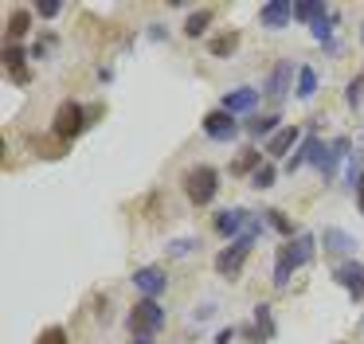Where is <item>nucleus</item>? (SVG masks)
<instances>
[{"instance_id":"obj_1","label":"nucleus","mask_w":364,"mask_h":344,"mask_svg":"<svg viewBox=\"0 0 364 344\" xmlns=\"http://www.w3.org/2000/svg\"><path fill=\"white\" fill-rule=\"evenodd\" d=\"M314 258V235H298V239H286L282 247H278V258H274V286L282 289L286 281H290L294 270H301V266Z\"/></svg>"},{"instance_id":"obj_2","label":"nucleus","mask_w":364,"mask_h":344,"mask_svg":"<svg viewBox=\"0 0 364 344\" xmlns=\"http://www.w3.org/2000/svg\"><path fill=\"white\" fill-rule=\"evenodd\" d=\"M259 231H262V223H251L235 242H231L228 250H220V254H215V270H220L223 278H235V274L243 270V262H247V254H251V247H255V239H259Z\"/></svg>"},{"instance_id":"obj_3","label":"nucleus","mask_w":364,"mask_h":344,"mask_svg":"<svg viewBox=\"0 0 364 344\" xmlns=\"http://www.w3.org/2000/svg\"><path fill=\"white\" fill-rule=\"evenodd\" d=\"M184 192H188V200L196 203V208L212 203L215 192H220V172H215L212 164H196V168H188L184 172Z\"/></svg>"},{"instance_id":"obj_4","label":"nucleus","mask_w":364,"mask_h":344,"mask_svg":"<svg viewBox=\"0 0 364 344\" xmlns=\"http://www.w3.org/2000/svg\"><path fill=\"white\" fill-rule=\"evenodd\" d=\"M126 325H129V333H134L137 340H141V336H153L161 325H165V309H161L153 297H145V301H137L134 309H129V321H126Z\"/></svg>"},{"instance_id":"obj_5","label":"nucleus","mask_w":364,"mask_h":344,"mask_svg":"<svg viewBox=\"0 0 364 344\" xmlns=\"http://www.w3.org/2000/svg\"><path fill=\"white\" fill-rule=\"evenodd\" d=\"M82 129H87V109H82L79 102H63V106L55 109V122H51V133H55L59 141H75Z\"/></svg>"},{"instance_id":"obj_6","label":"nucleus","mask_w":364,"mask_h":344,"mask_svg":"<svg viewBox=\"0 0 364 344\" xmlns=\"http://www.w3.org/2000/svg\"><path fill=\"white\" fill-rule=\"evenodd\" d=\"M204 133L212 141H231L239 133V122H235V114H228V109H212V114L204 117Z\"/></svg>"},{"instance_id":"obj_7","label":"nucleus","mask_w":364,"mask_h":344,"mask_svg":"<svg viewBox=\"0 0 364 344\" xmlns=\"http://www.w3.org/2000/svg\"><path fill=\"white\" fill-rule=\"evenodd\" d=\"M345 153H348V137H337L333 145H317V153H314L317 172H321V176H333V172H337V161Z\"/></svg>"},{"instance_id":"obj_8","label":"nucleus","mask_w":364,"mask_h":344,"mask_svg":"<svg viewBox=\"0 0 364 344\" xmlns=\"http://www.w3.org/2000/svg\"><path fill=\"white\" fill-rule=\"evenodd\" d=\"M134 286L141 289L145 297H153V301H157V294H165L168 278H165V270H161V266H141V270H134Z\"/></svg>"},{"instance_id":"obj_9","label":"nucleus","mask_w":364,"mask_h":344,"mask_svg":"<svg viewBox=\"0 0 364 344\" xmlns=\"http://www.w3.org/2000/svg\"><path fill=\"white\" fill-rule=\"evenodd\" d=\"M333 278H337L353 297H364V266L360 262H341L337 270H333Z\"/></svg>"},{"instance_id":"obj_10","label":"nucleus","mask_w":364,"mask_h":344,"mask_svg":"<svg viewBox=\"0 0 364 344\" xmlns=\"http://www.w3.org/2000/svg\"><path fill=\"white\" fill-rule=\"evenodd\" d=\"M294 16V4H286V0H270V4L259 8V23L262 28H286Z\"/></svg>"},{"instance_id":"obj_11","label":"nucleus","mask_w":364,"mask_h":344,"mask_svg":"<svg viewBox=\"0 0 364 344\" xmlns=\"http://www.w3.org/2000/svg\"><path fill=\"white\" fill-rule=\"evenodd\" d=\"M255 102H259V90H255V86H239V90L223 94L220 109H228V114H247V109H255Z\"/></svg>"},{"instance_id":"obj_12","label":"nucleus","mask_w":364,"mask_h":344,"mask_svg":"<svg viewBox=\"0 0 364 344\" xmlns=\"http://www.w3.org/2000/svg\"><path fill=\"white\" fill-rule=\"evenodd\" d=\"M321 247L333 250V254H353L356 239L348 231H341V227H325V231H321Z\"/></svg>"},{"instance_id":"obj_13","label":"nucleus","mask_w":364,"mask_h":344,"mask_svg":"<svg viewBox=\"0 0 364 344\" xmlns=\"http://www.w3.org/2000/svg\"><path fill=\"white\" fill-rule=\"evenodd\" d=\"M294 145H298V125H282V129L267 141V156H286Z\"/></svg>"},{"instance_id":"obj_14","label":"nucleus","mask_w":364,"mask_h":344,"mask_svg":"<svg viewBox=\"0 0 364 344\" xmlns=\"http://www.w3.org/2000/svg\"><path fill=\"white\" fill-rule=\"evenodd\" d=\"M24 59H28V55H24V51H20V47H16V43H4V70H9V75H12V78H16V82H20V86H24V82H28V67H24Z\"/></svg>"},{"instance_id":"obj_15","label":"nucleus","mask_w":364,"mask_h":344,"mask_svg":"<svg viewBox=\"0 0 364 344\" xmlns=\"http://www.w3.org/2000/svg\"><path fill=\"white\" fill-rule=\"evenodd\" d=\"M247 223V211L243 208H231V211H220L215 215V231L220 235H239V227Z\"/></svg>"},{"instance_id":"obj_16","label":"nucleus","mask_w":364,"mask_h":344,"mask_svg":"<svg viewBox=\"0 0 364 344\" xmlns=\"http://www.w3.org/2000/svg\"><path fill=\"white\" fill-rule=\"evenodd\" d=\"M255 340H274V317H270V305H255Z\"/></svg>"},{"instance_id":"obj_17","label":"nucleus","mask_w":364,"mask_h":344,"mask_svg":"<svg viewBox=\"0 0 364 344\" xmlns=\"http://www.w3.org/2000/svg\"><path fill=\"white\" fill-rule=\"evenodd\" d=\"M286 86H290V63L282 59L274 70H270V78H267V94H270V98H282Z\"/></svg>"},{"instance_id":"obj_18","label":"nucleus","mask_w":364,"mask_h":344,"mask_svg":"<svg viewBox=\"0 0 364 344\" xmlns=\"http://www.w3.org/2000/svg\"><path fill=\"white\" fill-rule=\"evenodd\" d=\"M282 129V125H278V117L274 114H259V117H251V122H247V133H251V137H274V133Z\"/></svg>"},{"instance_id":"obj_19","label":"nucleus","mask_w":364,"mask_h":344,"mask_svg":"<svg viewBox=\"0 0 364 344\" xmlns=\"http://www.w3.org/2000/svg\"><path fill=\"white\" fill-rule=\"evenodd\" d=\"M262 164H267V161H262V153H259V149H243V153L235 156V164H231V172H235V176L251 172V176H255V172H259Z\"/></svg>"},{"instance_id":"obj_20","label":"nucleus","mask_w":364,"mask_h":344,"mask_svg":"<svg viewBox=\"0 0 364 344\" xmlns=\"http://www.w3.org/2000/svg\"><path fill=\"white\" fill-rule=\"evenodd\" d=\"M239 47V31H223V36H215L212 43H208V51L215 55V59H223V55H231Z\"/></svg>"},{"instance_id":"obj_21","label":"nucleus","mask_w":364,"mask_h":344,"mask_svg":"<svg viewBox=\"0 0 364 344\" xmlns=\"http://www.w3.org/2000/svg\"><path fill=\"white\" fill-rule=\"evenodd\" d=\"M317 145H321V141H317V137H306V141H301V149H298V153H294L290 161H286V168L294 172V168H301V164H306V161H314Z\"/></svg>"},{"instance_id":"obj_22","label":"nucleus","mask_w":364,"mask_h":344,"mask_svg":"<svg viewBox=\"0 0 364 344\" xmlns=\"http://www.w3.org/2000/svg\"><path fill=\"white\" fill-rule=\"evenodd\" d=\"M28 28H32V16H28L24 8H16V12L9 16V39L16 43L20 36H28Z\"/></svg>"},{"instance_id":"obj_23","label":"nucleus","mask_w":364,"mask_h":344,"mask_svg":"<svg viewBox=\"0 0 364 344\" xmlns=\"http://www.w3.org/2000/svg\"><path fill=\"white\" fill-rule=\"evenodd\" d=\"M314 94H317V70L298 67V98H314Z\"/></svg>"},{"instance_id":"obj_24","label":"nucleus","mask_w":364,"mask_h":344,"mask_svg":"<svg viewBox=\"0 0 364 344\" xmlns=\"http://www.w3.org/2000/svg\"><path fill=\"white\" fill-rule=\"evenodd\" d=\"M208 23H212V8H200V12H192V16H188L184 31H188V36L196 39V36H204V31H208Z\"/></svg>"},{"instance_id":"obj_25","label":"nucleus","mask_w":364,"mask_h":344,"mask_svg":"<svg viewBox=\"0 0 364 344\" xmlns=\"http://www.w3.org/2000/svg\"><path fill=\"white\" fill-rule=\"evenodd\" d=\"M325 12H329V8H325V4H314V0H309V4H294V16H298V20H321V16Z\"/></svg>"},{"instance_id":"obj_26","label":"nucleus","mask_w":364,"mask_h":344,"mask_svg":"<svg viewBox=\"0 0 364 344\" xmlns=\"http://www.w3.org/2000/svg\"><path fill=\"white\" fill-rule=\"evenodd\" d=\"M251 184L255 188H270V184H274V164H262V168L251 176Z\"/></svg>"},{"instance_id":"obj_27","label":"nucleus","mask_w":364,"mask_h":344,"mask_svg":"<svg viewBox=\"0 0 364 344\" xmlns=\"http://www.w3.org/2000/svg\"><path fill=\"white\" fill-rule=\"evenodd\" d=\"M267 219H270V227H274V231H282L286 239H290V231H294V223L290 219L282 215V211H267Z\"/></svg>"},{"instance_id":"obj_28","label":"nucleus","mask_w":364,"mask_h":344,"mask_svg":"<svg viewBox=\"0 0 364 344\" xmlns=\"http://www.w3.org/2000/svg\"><path fill=\"white\" fill-rule=\"evenodd\" d=\"M40 344H71V340H67V333L55 325V328H48V333L40 336Z\"/></svg>"},{"instance_id":"obj_29","label":"nucleus","mask_w":364,"mask_h":344,"mask_svg":"<svg viewBox=\"0 0 364 344\" xmlns=\"http://www.w3.org/2000/svg\"><path fill=\"white\" fill-rule=\"evenodd\" d=\"M314 39H329V12H325L321 20L314 23Z\"/></svg>"},{"instance_id":"obj_30","label":"nucleus","mask_w":364,"mask_h":344,"mask_svg":"<svg viewBox=\"0 0 364 344\" xmlns=\"http://www.w3.org/2000/svg\"><path fill=\"white\" fill-rule=\"evenodd\" d=\"M360 90H364V78H356V82H348V102H360Z\"/></svg>"},{"instance_id":"obj_31","label":"nucleus","mask_w":364,"mask_h":344,"mask_svg":"<svg viewBox=\"0 0 364 344\" xmlns=\"http://www.w3.org/2000/svg\"><path fill=\"white\" fill-rule=\"evenodd\" d=\"M192 247H196V242H192V239H181V242H173V254H188Z\"/></svg>"},{"instance_id":"obj_32","label":"nucleus","mask_w":364,"mask_h":344,"mask_svg":"<svg viewBox=\"0 0 364 344\" xmlns=\"http://www.w3.org/2000/svg\"><path fill=\"white\" fill-rule=\"evenodd\" d=\"M231 340H235V328H220V336H215V344H231Z\"/></svg>"},{"instance_id":"obj_33","label":"nucleus","mask_w":364,"mask_h":344,"mask_svg":"<svg viewBox=\"0 0 364 344\" xmlns=\"http://www.w3.org/2000/svg\"><path fill=\"white\" fill-rule=\"evenodd\" d=\"M356 208H360V215H364V172H360V180H356Z\"/></svg>"},{"instance_id":"obj_34","label":"nucleus","mask_w":364,"mask_h":344,"mask_svg":"<svg viewBox=\"0 0 364 344\" xmlns=\"http://www.w3.org/2000/svg\"><path fill=\"white\" fill-rule=\"evenodd\" d=\"M40 16H48V20H51V16H59V4H51V0H48V4H40Z\"/></svg>"},{"instance_id":"obj_35","label":"nucleus","mask_w":364,"mask_h":344,"mask_svg":"<svg viewBox=\"0 0 364 344\" xmlns=\"http://www.w3.org/2000/svg\"><path fill=\"white\" fill-rule=\"evenodd\" d=\"M134 344H153V340H149V336H141V340H134Z\"/></svg>"},{"instance_id":"obj_36","label":"nucleus","mask_w":364,"mask_h":344,"mask_svg":"<svg viewBox=\"0 0 364 344\" xmlns=\"http://www.w3.org/2000/svg\"><path fill=\"white\" fill-rule=\"evenodd\" d=\"M360 39H364V31H360Z\"/></svg>"}]
</instances>
